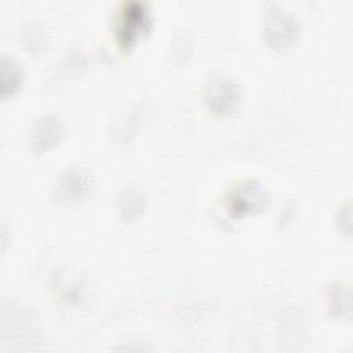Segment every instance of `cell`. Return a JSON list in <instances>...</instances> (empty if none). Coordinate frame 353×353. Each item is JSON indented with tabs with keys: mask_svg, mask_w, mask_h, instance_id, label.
Here are the masks:
<instances>
[{
	"mask_svg": "<svg viewBox=\"0 0 353 353\" xmlns=\"http://www.w3.org/2000/svg\"><path fill=\"white\" fill-rule=\"evenodd\" d=\"M63 124L57 116H43L30 131L29 142L32 150L40 153L51 149L62 138Z\"/></svg>",
	"mask_w": 353,
	"mask_h": 353,
	"instance_id": "5",
	"label": "cell"
},
{
	"mask_svg": "<svg viewBox=\"0 0 353 353\" xmlns=\"http://www.w3.org/2000/svg\"><path fill=\"white\" fill-rule=\"evenodd\" d=\"M268 193L259 182L245 179L233 185L226 192L223 201L230 215L241 218L263 210L268 204Z\"/></svg>",
	"mask_w": 353,
	"mask_h": 353,
	"instance_id": "2",
	"label": "cell"
},
{
	"mask_svg": "<svg viewBox=\"0 0 353 353\" xmlns=\"http://www.w3.org/2000/svg\"><path fill=\"white\" fill-rule=\"evenodd\" d=\"M240 88L229 77H211L203 90L205 106L216 114H230L240 103Z\"/></svg>",
	"mask_w": 353,
	"mask_h": 353,
	"instance_id": "4",
	"label": "cell"
},
{
	"mask_svg": "<svg viewBox=\"0 0 353 353\" xmlns=\"http://www.w3.org/2000/svg\"><path fill=\"white\" fill-rule=\"evenodd\" d=\"M23 73L18 63L12 59L1 58V98L6 99L17 92L22 84Z\"/></svg>",
	"mask_w": 353,
	"mask_h": 353,
	"instance_id": "8",
	"label": "cell"
},
{
	"mask_svg": "<svg viewBox=\"0 0 353 353\" xmlns=\"http://www.w3.org/2000/svg\"><path fill=\"white\" fill-rule=\"evenodd\" d=\"M150 29V14L139 1L124 3L116 17V39L123 50L131 48Z\"/></svg>",
	"mask_w": 353,
	"mask_h": 353,
	"instance_id": "1",
	"label": "cell"
},
{
	"mask_svg": "<svg viewBox=\"0 0 353 353\" xmlns=\"http://www.w3.org/2000/svg\"><path fill=\"white\" fill-rule=\"evenodd\" d=\"M91 186V179L88 174L80 168H70L59 178L58 190L63 199L76 200L87 194Z\"/></svg>",
	"mask_w": 353,
	"mask_h": 353,
	"instance_id": "6",
	"label": "cell"
},
{
	"mask_svg": "<svg viewBox=\"0 0 353 353\" xmlns=\"http://www.w3.org/2000/svg\"><path fill=\"white\" fill-rule=\"evenodd\" d=\"M145 211V199L135 189H127L117 200V214L124 222L137 221Z\"/></svg>",
	"mask_w": 353,
	"mask_h": 353,
	"instance_id": "7",
	"label": "cell"
},
{
	"mask_svg": "<svg viewBox=\"0 0 353 353\" xmlns=\"http://www.w3.org/2000/svg\"><path fill=\"white\" fill-rule=\"evenodd\" d=\"M262 32L265 41L274 50H287L299 36L298 21L285 10L272 7L263 15Z\"/></svg>",
	"mask_w": 353,
	"mask_h": 353,
	"instance_id": "3",
	"label": "cell"
}]
</instances>
